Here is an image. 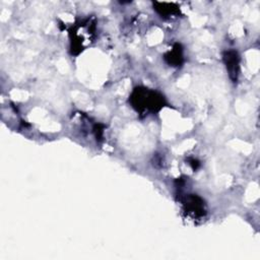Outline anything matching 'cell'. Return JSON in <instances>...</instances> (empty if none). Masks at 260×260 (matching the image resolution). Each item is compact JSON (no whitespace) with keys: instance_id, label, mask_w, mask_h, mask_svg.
I'll return each mask as SVG.
<instances>
[{"instance_id":"cell-1","label":"cell","mask_w":260,"mask_h":260,"mask_svg":"<svg viewBox=\"0 0 260 260\" xmlns=\"http://www.w3.org/2000/svg\"><path fill=\"white\" fill-rule=\"evenodd\" d=\"M132 107L140 113L157 112L164 105V97L143 88L135 89L130 97Z\"/></svg>"},{"instance_id":"cell-2","label":"cell","mask_w":260,"mask_h":260,"mask_svg":"<svg viewBox=\"0 0 260 260\" xmlns=\"http://www.w3.org/2000/svg\"><path fill=\"white\" fill-rule=\"evenodd\" d=\"M225 62L227 65V69L230 72L231 78L235 80H237L238 76V67H239V60L238 55L235 51H229L225 54Z\"/></svg>"},{"instance_id":"cell-3","label":"cell","mask_w":260,"mask_h":260,"mask_svg":"<svg viewBox=\"0 0 260 260\" xmlns=\"http://www.w3.org/2000/svg\"><path fill=\"white\" fill-rule=\"evenodd\" d=\"M185 206H186V210L189 214H192L193 216H201L204 212L203 208V202L200 197L196 196H190L187 198V201L185 202Z\"/></svg>"}]
</instances>
